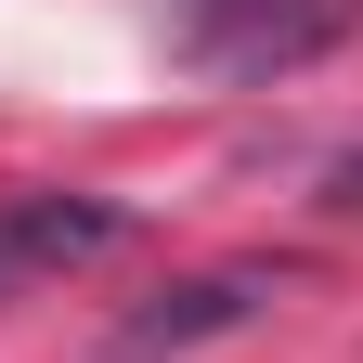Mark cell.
Listing matches in <instances>:
<instances>
[{"label": "cell", "instance_id": "277c9868", "mask_svg": "<svg viewBox=\"0 0 363 363\" xmlns=\"http://www.w3.org/2000/svg\"><path fill=\"white\" fill-rule=\"evenodd\" d=\"M325 208H350V220H363V156H337V169H325Z\"/></svg>", "mask_w": 363, "mask_h": 363}, {"label": "cell", "instance_id": "3957f363", "mask_svg": "<svg viewBox=\"0 0 363 363\" xmlns=\"http://www.w3.org/2000/svg\"><path fill=\"white\" fill-rule=\"evenodd\" d=\"M272 311V272L259 259H234V272H195V286H156L130 325L104 337V363H169V350H195V337H234V325H259Z\"/></svg>", "mask_w": 363, "mask_h": 363}, {"label": "cell", "instance_id": "7a4b0ae2", "mask_svg": "<svg viewBox=\"0 0 363 363\" xmlns=\"http://www.w3.org/2000/svg\"><path fill=\"white\" fill-rule=\"evenodd\" d=\"M117 234H130V208L65 195V182H26V195H0V298H13V286H52V272H78V259H104Z\"/></svg>", "mask_w": 363, "mask_h": 363}, {"label": "cell", "instance_id": "6da1fadb", "mask_svg": "<svg viewBox=\"0 0 363 363\" xmlns=\"http://www.w3.org/2000/svg\"><path fill=\"white\" fill-rule=\"evenodd\" d=\"M350 26H363V0H220L195 26V52L220 78H298L311 52H337Z\"/></svg>", "mask_w": 363, "mask_h": 363}]
</instances>
